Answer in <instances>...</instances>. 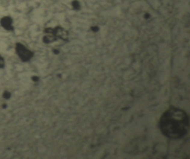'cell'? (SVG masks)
Returning <instances> with one entry per match:
<instances>
[{
  "instance_id": "obj_2",
  "label": "cell",
  "mask_w": 190,
  "mask_h": 159,
  "mask_svg": "<svg viewBox=\"0 0 190 159\" xmlns=\"http://www.w3.org/2000/svg\"><path fill=\"white\" fill-rule=\"evenodd\" d=\"M15 49L19 58L23 62H29L34 56V52L20 43H16Z\"/></svg>"
},
{
  "instance_id": "obj_8",
  "label": "cell",
  "mask_w": 190,
  "mask_h": 159,
  "mask_svg": "<svg viewBox=\"0 0 190 159\" xmlns=\"http://www.w3.org/2000/svg\"><path fill=\"white\" fill-rule=\"evenodd\" d=\"M73 7H74L75 8H76H76H78L79 7V3L77 1L73 2Z\"/></svg>"
},
{
  "instance_id": "obj_4",
  "label": "cell",
  "mask_w": 190,
  "mask_h": 159,
  "mask_svg": "<svg viewBox=\"0 0 190 159\" xmlns=\"http://www.w3.org/2000/svg\"><path fill=\"white\" fill-rule=\"evenodd\" d=\"M0 25L4 29L8 31H14L13 20L9 16H5L0 19Z\"/></svg>"
},
{
  "instance_id": "obj_3",
  "label": "cell",
  "mask_w": 190,
  "mask_h": 159,
  "mask_svg": "<svg viewBox=\"0 0 190 159\" xmlns=\"http://www.w3.org/2000/svg\"><path fill=\"white\" fill-rule=\"evenodd\" d=\"M45 33H52L56 39L59 38L63 40H66L67 39L68 35L67 31L60 26H56L54 28H46L45 29Z\"/></svg>"
},
{
  "instance_id": "obj_1",
  "label": "cell",
  "mask_w": 190,
  "mask_h": 159,
  "mask_svg": "<svg viewBox=\"0 0 190 159\" xmlns=\"http://www.w3.org/2000/svg\"><path fill=\"white\" fill-rule=\"evenodd\" d=\"M160 127L163 134L172 139L186 135L189 129V118L185 111L178 108H170L162 116Z\"/></svg>"
},
{
  "instance_id": "obj_10",
  "label": "cell",
  "mask_w": 190,
  "mask_h": 159,
  "mask_svg": "<svg viewBox=\"0 0 190 159\" xmlns=\"http://www.w3.org/2000/svg\"><path fill=\"white\" fill-rule=\"evenodd\" d=\"M54 52L55 54H58V53L59 52L58 50H56V49H55V50H54Z\"/></svg>"
},
{
  "instance_id": "obj_7",
  "label": "cell",
  "mask_w": 190,
  "mask_h": 159,
  "mask_svg": "<svg viewBox=\"0 0 190 159\" xmlns=\"http://www.w3.org/2000/svg\"><path fill=\"white\" fill-rule=\"evenodd\" d=\"M10 97H11V93L9 92L5 91V92L4 93L3 97H4V98L8 100V99H9V98H10Z\"/></svg>"
},
{
  "instance_id": "obj_11",
  "label": "cell",
  "mask_w": 190,
  "mask_h": 159,
  "mask_svg": "<svg viewBox=\"0 0 190 159\" xmlns=\"http://www.w3.org/2000/svg\"><path fill=\"white\" fill-rule=\"evenodd\" d=\"M2 107H3L4 108H6V107H7V105H6V104H4L2 105Z\"/></svg>"
},
{
  "instance_id": "obj_9",
  "label": "cell",
  "mask_w": 190,
  "mask_h": 159,
  "mask_svg": "<svg viewBox=\"0 0 190 159\" xmlns=\"http://www.w3.org/2000/svg\"><path fill=\"white\" fill-rule=\"evenodd\" d=\"M32 80L34 81H38L39 80V78L36 76H33L32 77Z\"/></svg>"
},
{
  "instance_id": "obj_6",
  "label": "cell",
  "mask_w": 190,
  "mask_h": 159,
  "mask_svg": "<svg viewBox=\"0 0 190 159\" xmlns=\"http://www.w3.org/2000/svg\"><path fill=\"white\" fill-rule=\"evenodd\" d=\"M5 66V60L4 58L0 56V68H4Z\"/></svg>"
},
{
  "instance_id": "obj_5",
  "label": "cell",
  "mask_w": 190,
  "mask_h": 159,
  "mask_svg": "<svg viewBox=\"0 0 190 159\" xmlns=\"http://www.w3.org/2000/svg\"><path fill=\"white\" fill-rule=\"evenodd\" d=\"M42 40L46 44H49L56 41V38L52 35V33H48V35L44 37Z\"/></svg>"
}]
</instances>
